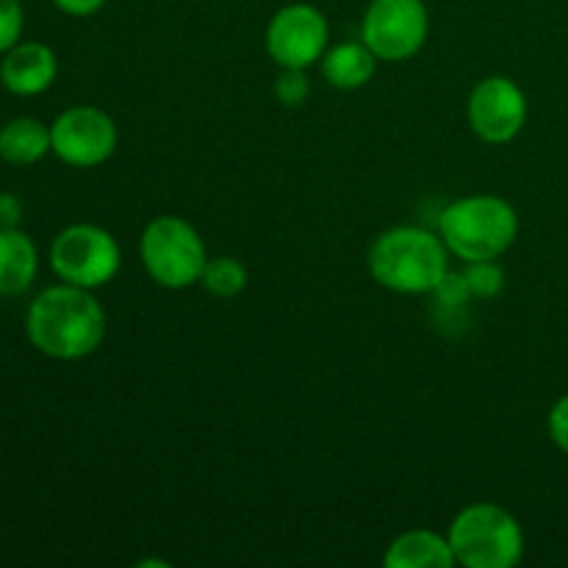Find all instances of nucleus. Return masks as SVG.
Wrapping results in <instances>:
<instances>
[{"mask_svg": "<svg viewBox=\"0 0 568 568\" xmlns=\"http://www.w3.org/2000/svg\"><path fill=\"white\" fill-rule=\"evenodd\" d=\"M369 272L381 286L399 294H433L447 275V250L442 239L422 227H392L369 253Z\"/></svg>", "mask_w": 568, "mask_h": 568, "instance_id": "2", "label": "nucleus"}, {"mask_svg": "<svg viewBox=\"0 0 568 568\" xmlns=\"http://www.w3.org/2000/svg\"><path fill=\"white\" fill-rule=\"evenodd\" d=\"M28 342L55 361H78L92 355L105 336V311L92 297V288H44L33 297L26 314Z\"/></svg>", "mask_w": 568, "mask_h": 568, "instance_id": "1", "label": "nucleus"}, {"mask_svg": "<svg viewBox=\"0 0 568 568\" xmlns=\"http://www.w3.org/2000/svg\"><path fill=\"white\" fill-rule=\"evenodd\" d=\"M266 50L288 70H305L327 53V20L308 3H294L277 11L266 28Z\"/></svg>", "mask_w": 568, "mask_h": 568, "instance_id": "9", "label": "nucleus"}, {"mask_svg": "<svg viewBox=\"0 0 568 568\" xmlns=\"http://www.w3.org/2000/svg\"><path fill=\"white\" fill-rule=\"evenodd\" d=\"M139 253H142L148 275L159 286L175 288V292L194 286L209 264L205 244L197 231L186 220L170 214L159 216L144 227Z\"/></svg>", "mask_w": 568, "mask_h": 568, "instance_id": "5", "label": "nucleus"}, {"mask_svg": "<svg viewBox=\"0 0 568 568\" xmlns=\"http://www.w3.org/2000/svg\"><path fill=\"white\" fill-rule=\"evenodd\" d=\"M469 122L483 142H510L519 136L527 122L525 92L510 78H486L477 83L469 98Z\"/></svg>", "mask_w": 568, "mask_h": 568, "instance_id": "10", "label": "nucleus"}, {"mask_svg": "<svg viewBox=\"0 0 568 568\" xmlns=\"http://www.w3.org/2000/svg\"><path fill=\"white\" fill-rule=\"evenodd\" d=\"M0 87H3V83H0Z\"/></svg>", "mask_w": 568, "mask_h": 568, "instance_id": "24", "label": "nucleus"}, {"mask_svg": "<svg viewBox=\"0 0 568 568\" xmlns=\"http://www.w3.org/2000/svg\"><path fill=\"white\" fill-rule=\"evenodd\" d=\"M455 560L469 568H514L525 555V532L514 514L494 503H475L449 527Z\"/></svg>", "mask_w": 568, "mask_h": 568, "instance_id": "4", "label": "nucleus"}, {"mask_svg": "<svg viewBox=\"0 0 568 568\" xmlns=\"http://www.w3.org/2000/svg\"><path fill=\"white\" fill-rule=\"evenodd\" d=\"M22 220V200L11 192H0V231L20 227Z\"/></svg>", "mask_w": 568, "mask_h": 568, "instance_id": "22", "label": "nucleus"}, {"mask_svg": "<svg viewBox=\"0 0 568 568\" xmlns=\"http://www.w3.org/2000/svg\"><path fill=\"white\" fill-rule=\"evenodd\" d=\"M53 153L50 128L33 116H17L0 128V159L14 166H31Z\"/></svg>", "mask_w": 568, "mask_h": 568, "instance_id": "14", "label": "nucleus"}, {"mask_svg": "<svg viewBox=\"0 0 568 568\" xmlns=\"http://www.w3.org/2000/svg\"><path fill=\"white\" fill-rule=\"evenodd\" d=\"M549 433H552V442L568 453V394L555 403L552 414H549Z\"/></svg>", "mask_w": 568, "mask_h": 568, "instance_id": "21", "label": "nucleus"}, {"mask_svg": "<svg viewBox=\"0 0 568 568\" xmlns=\"http://www.w3.org/2000/svg\"><path fill=\"white\" fill-rule=\"evenodd\" d=\"M26 28V11L20 0H0V53L14 48Z\"/></svg>", "mask_w": 568, "mask_h": 568, "instance_id": "18", "label": "nucleus"}, {"mask_svg": "<svg viewBox=\"0 0 568 568\" xmlns=\"http://www.w3.org/2000/svg\"><path fill=\"white\" fill-rule=\"evenodd\" d=\"M383 564L386 568H453L458 560L449 538L433 530H410L394 538Z\"/></svg>", "mask_w": 568, "mask_h": 568, "instance_id": "12", "label": "nucleus"}, {"mask_svg": "<svg viewBox=\"0 0 568 568\" xmlns=\"http://www.w3.org/2000/svg\"><path fill=\"white\" fill-rule=\"evenodd\" d=\"M200 281H203V286L209 288L214 297L227 300L244 292V286H247V270H244L236 258L225 255V258L209 261Z\"/></svg>", "mask_w": 568, "mask_h": 568, "instance_id": "16", "label": "nucleus"}, {"mask_svg": "<svg viewBox=\"0 0 568 568\" xmlns=\"http://www.w3.org/2000/svg\"><path fill=\"white\" fill-rule=\"evenodd\" d=\"M433 294H436L438 303L447 305V308H460V305L469 303V297H471L466 275H458V272H447Z\"/></svg>", "mask_w": 568, "mask_h": 568, "instance_id": "20", "label": "nucleus"}, {"mask_svg": "<svg viewBox=\"0 0 568 568\" xmlns=\"http://www.w3.org/2000/svg\"><path fill=\"white\" fill-rule=\"evenodd\" d=\"M59 75L55 53L42 42H17L0 61V83L17 98H33L53 87Z\"/></svg>", "mask_w": 568, "mask_h": 568, "instance_id": "11", "label": "nucleus"}, {"mask_svg": "<svg viewBox=\"0 0 568 568\" xmlns=\"http://www.w3.org/2000/svg\"><path fill=\"white\" fill-rule=\"evenodd\" d=\"M442 239L458 258L494 261L516 242L519 216L514 205L494 194L455 200L442 211Z\"/></svg>", "mask_w": 568, "mask_h": 568, "instance_id": "3", "label": "nucleus"}, {"mask_svg": "<svg viewBox=\"0 0 568 568\" xmlns=\"http://www.w3.org/2000/svg\"><path fill=\"white\" fill-rule=\"evenodd\" d=\"M308 92H311V87H308V78H305V72L283 67V72L277 75V81H275V98L281 100L283 105H288V109H294V105H300L305 98H308Z\"/></svg>", "mask_w": 568, "mask_h": 568, "instance_id": "19", "label": "nucleus"}, {"mask_svg": "<svg viewBox=\"0 0 568 568\" xmlns=\"http://www.w3.org/2000/svg\"><path fill=\"white\" fill-rule=\"evenodd\" d=\"M375 59L364 42H342L322 55V72L336 89H361L375 75Z\"/></svg>", "mask_w": 568, "mask_h": 568, "instance_id": "15", "label": "nucleus"}, {"mask_svg": "<svg viewBox=\"0 0 568 568\" xmlns=\"http://www.w3.org/2000/svg\"><path fill=\"white\" fill-rule=\"evenodd\" d=\"M39 253L31 236L20 227L0 231V297H17L28 292L37 277Z\"/></svg>", "mask_w": 568, "mask_h": 568, "instance_id": "13", "label": "nucleus"}, {"mask_svg": "<svg viewBox=\"0 0 568 568\" xmlns=\"http://www.w3.org/2000/svg\"><path fill=\"white\" fill-rule=\"evenodd\" d=\"M55 9L70 17H92L105 6V0H53Z\"/></svg>", "mask_w": 568, "mask_h": 568, "instance_id": "23", "label": "nucleus"}, {"mask_svg": "<svg viewBox=\"0 0 568 568\" xmlns=\"http://www.w3.org/2000/svg\"><path fill=\"white\" fill-rule=\"evenodd\" d=\"M50 144L64 164L89 170L111 159L116 148V125L94 105H75L55 116L50 125Z\"/></svg>", "mask_w": 568, "mask_h": 568, "instance_id": "8", "label": "nucleus"}, {"mask_svg": "<svg viewBox=\"0 0 568 568\" xmlns=\"http://www.w3.org/2000/svg\"><path fill=\"white\" fill-rule=\"evenodd\" d=\"M120 244L98 225H70L50 244V266L64 283L81 288L105 286L120 272Z\"/></svg>", "mask_w": 568, "mask_h": 568, "instance_id": "6", "label": "nucleus"}, {"mask_svg": "<svg viewBox=\"0 0 568 568\" xmlns=\"http://www.w3.org/2000/svg\"><path fill=\"white\" fill-rule=\"evenodd\" d=\"M464 275L466 283H469L471 297L494 300L505 286V272L494 261H469Z\"/></svg>", "mask_w": 568, "mask_h": 568, "instance_id": "17", "label": "nucleus"}, {"mask_svg": "<svg viewBox=\"0 0 568 568\" xmlns=\"http://www.w3.org/2000/svg\"><path fill=\"white\" fill-rule=\"evenodd\" d=\"M430 17L422 0H372L361 37L383 61H405L422 50Z\"/></svg>", "mask_w": 568, "mask_h": 568, "instance_id": "7", "label": "nucleus"}]
</instances>
